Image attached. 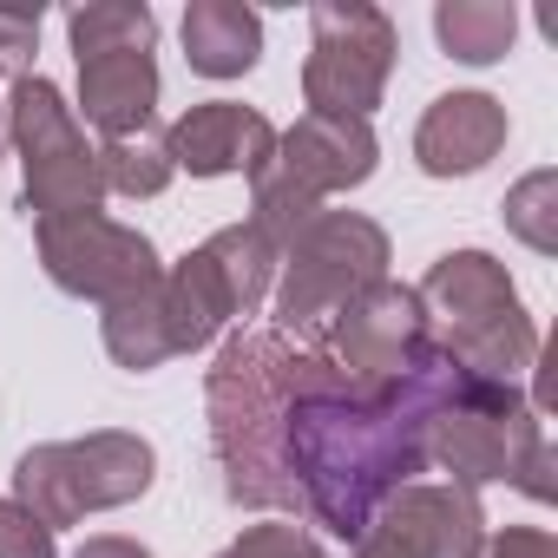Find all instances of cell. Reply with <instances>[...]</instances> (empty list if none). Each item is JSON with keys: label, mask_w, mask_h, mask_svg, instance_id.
<instances>
[{"label": "cell", "mask_w": 558, "mask_h": 558, "mask_svg": "<svg viewBox=\"0 0 558 558\" xmlns=\"http://www.w3.org/2000/svg\"><path fill=\"white\" fill-rule=\"evenodd\" d=\"M184 60L204 80H243L263 60V21L243 0H191L184 8Z\"/></svg>", "instance_id": "obj_17"}, {"label": "cell", "mask_w": 558, "mask_h": 558, "mask_svg": "<svg viewBox=\"0 0 558 558\" xmlns=\"http://www.w3.org/2000/svg\"><path fill=\"white\" fill-rule=\"evenodd\" d=\"M375 132L368 119H329V112H303L290 132H276V171H283L296 191H310L316 204L336 197V191H355L375 178Z\"/></svg>", "instance_id": "obj_14"}, {"label": "cell", "mask_w": 558, "mask_h": 558, "mask_svg": "<svg viewBox=\"0 0 558 558\" xmlns=\"http://www.w3.org/2000/svg\"><path fill=\"white\" fill-rule=\"evenodd\" d=\"M506 151V106L493 93H440L421 112L414 158L427 178H473Z\"/></svg>", "instance_id": "obj_16"}, {"label": "cell", "mask_w": 558, "mask_h": 558, "mask_svg": "<svg viewBox=\"0 0 558 558\" xmlns=\"http://www.w3.org/2000/svg\"><path fill=\"white\" fill-rule=\"evenodd\" d=\"M178 178L171 151H165V132H132V138H106L99 145V184L112 197H158L165 184Z\"/></svg>", "instance_id": "obj_20"}, {"label": "cell", "mask_w": 558, "mask_h": 558, "mask_svg": "<svg viewBox=\"0 0 558 558\" xmlns=\"http://www.w3.org/2000/svg\"><path fill=\"white\" fill-rule=\"evenodd\" d=\"M53 525H40L21 499H0V558H53Z\"/></svg>", "instance_id": "obj_23"}, {"label": "cell", "mask_w": 558, "mask_h": 558, "mask_svg": "<svg viewBox=\"0 0 558 558\" xmlns=\"http://www.w3.org/2000/svg\"><path fill=\"white\" fill-rule=\"evenodd\" d=\"M276 250L256 223H230L210 243H197L191 256H178L158 276V310H165V336L171 355H191L204 342H217L236 316H256L269 283H276Z\"/></svg>", "instance_id": "obj_5"}, {"label": "cell", "mask_w": 558, "mask_h": 558, "mask_svg": "<svg viewBox=\"0 0 558 558\" xmlns=\"http://www.w3.org/2000/svg\"><path fill=\"white\" fill-rule=\"evenodd\" d=\"M0 145H8V112H0Z\"/></svg>", "instance_id": "obj_28"}, {"label": "cell", "mask_w": 558, "mask_h": 558, "mask_svg": "<svg viewBox=\"0 0 558 558\" xmlns=\"http://www.w3.org/2000/svg\"><path fill=\"white\" fill-rule=\"evenodd\" d=\"M217 558H323V538L296 519H263V525H243V538H230Z\"/></svg>", "instance_id": "obj_22"}, {"label": "cell", "mask_w": 558, "mask_h": 558, "mask_svg": "<svg viewBox=\"0 0 558 558\" xmlns=\"http://www.w3.org/2000/svg\"><path fill=\"white\" fill-rule=\"evenodd\" d=\"M480 558H558V538L538 525H506L480 545Z\"/></svg>", "instance_id": "obj_24"}, {"label": "cell", "mask_w": 558, "mask_h": 558, "mask_svg": "<svg viewBox=\"0 0 558 558\" xmlns=\"http://www.w3.org/2000/svg\"><path fill=\"white\" fill-rule=\"evenodd\" d=\"M427 466H447L453 486H466V493L493 486V480L519 486L525 499H551L558 493L545 421L519 395V381H480V375H466L453 388V401L434 414Z\"/></svg>", "instance_id": "obj_4"}, {"label": "cell", "mask_w": 558, "mask_h": 558, "mask_svg": "<svg viewBox=\"0 0 558 558\" xmlns=\"http://www.w3.org/2000/svg\"><path fill=\"white\" fill-rule=\"evenodd\" d=\"M34 243H40V269L53 276V290L80 296V303H125L138 296L145 283H158L165 263L151 250L145 230L106 217V210H60V217H40L34 223Z\"/></svg>", "instance_id": "obj_11"}, {"label": "cell", "mask_w": 558, "mask_h": 558, "mask_svg": "<svg viewBox=\"0 0 558 558\" xmlns=\"http://www.w3.org/2000/svg\"><path fill=\"white\" fill-rule=\"evenodd\" d=\"M0 112H8V138L21 158V210L34 223L60 217V210H99V197H106L99 151L86 145V132H80V119L53 80L21 73Z\"/></svg>", "instance_id": "obj_9"}, {"label": "cell", "mask_w": 558, "mask_h": 558, "mask_svg": "<svg viewBox=\"0 0 558 558\" xmlns=\"http://www.w3.org/2000/svg\"><path fill=\"white\" fill-rule=\"evenodd\" d=\"M165 151H171V165L191 171V178H230V171L256 178V171L276 158V125H269L263 112L236 106V99H204V106H191V112L165 132Z\"/></svg>", "instance_id": "obj_15"}, {"label": "cell", "mask_w": 558, "mask_h": 558, "mask_svg": "<svg viewBox=\"0 0 558 558\" xmlns=\"http://www.w3.org/2000/svg\"><path fill=\"white\" fill-rule=\"evenodd\" d=\"M434 34L453 60L466 66H493L506 60L512 34H519V8L512 0H440L434 8Z\"/></svg>", "instance_id": "obj_18"}, {"label": "cell", "mask_w": 558, "mask_h": 558, "mask_svg": "<svg viewBox=\"0 0 558 558\" xmlns=\"http://www.w3.org/2000/svg\"><path fill=\"white\" fill-rule=\"evenodd\" d=\"M276 336H323L342 303L388 276V230L362 210H316L276 263Z\"/></svg>", "instance_id": "obj_6"}, {"label": "cell", "mask_w": 558, "mask_h": 558, "mask_svg": "<svg viewBox=\"0 0 558 558\" xmlns=\"http://www.w3.org/2000/svg\"><path fill=\"white\" fill-rule=\"evenodd\" d=\"M73 558H151L138 538H119V532H99V538H86Z\"/></svg>", "instance_id": "obj_26"}, {"label": "cell", "mask_w": 558, "mask_h": 558, "mask_svg": "<svg viewBox=\"0 0 558 558\" xmlns=\"http://www.w3.org/2000/svg\"><path fill=\"white\" fill-rule=\"evenodd\" d=\"M355 558H381V551H375V545H355Z\"/></svg>", "instance_id": "obj_27"}, {"label": "cell", "mask_w": 558, "mask_h": 558, "mask_svg": "<svg viewBox=\"0 0 558 558\" xmlns=\"http://www.w3.org/2000/svg\"><path fill=\"white\" fill-rule=\"evenodd\" d=\"M414 296L427 316V349H440L453 368L480 381H519L525 368H538V329L499 256L447 250L414 283Z\"/></svg>", "instance_id": "obj_3"}, {"label": "cell", "mask_w": 558, "mask_h": 558, "mask_svg": "<svg viewBox=\"0 0 558 558\" xmlns=\"http://www.w3.org/2000/svg\"><path fill=\"white\" fill-rule=\"evenodd\" d=\"M381 558H480L486 545V512L466 486H401L375 525L362 532Z\"/></svg>", "instance_id": "obj_13"}, {"label": "cell", "mask_w": 558, "mask_h": 558, "mask_svg": "<svg viewBox=\"0 0 558 558\" xmlns=\"http://www.w3.org/2000/svg\"><path fill=\"white\" fill-rule=\"evenodd\" d=\"M99 329H106V355H112L119 368H132V375H151V368H165V362H171V336H165L158 283H145L138 296L112 303V310L99 316Z\"/></svg>", "instance_id": "obj_19"}, {"label": "cell", "mask_w": 558, "mask_h": 558, "mask_svg": "<svg viewBox=\"0 0 558 558\" xmlns=\"http://www.w3.org/2000/svg\"><path fill=\"white\" fill-rule=\"evenodd\" d=\"M34 40H40V14H0V66H8L14 80L27 73Z\"/></svg>", "instance_id": "obj_25"}, {"label": "cell", "mask_w": 558, "mask_h": 558, "mask_svg": "<svg viewBox=\"0 0 558 558\" xmlns=\"http://www.w3.org/2000/svg\"><path fill=\"white\" fill-rule=\"evenodd\" d=\"M395 73V21L368 0H323L310 8L303 99L329 119H368Z\"/></svg>", "instance_id": "obj_10"}, {"label": "cell", "mask_w": 558, "mask_h": 558, "mask_svg": "<svg viewBox=\"0 0 558 558\" xmlns=\"http://www.w3.org/2000/svg\"><path fill=\"white\" fill-rule=\"evenodd\" d=\"M466 368H453L440 349H427L401 381L381 395H355L316 349H296V388L283 421V460L296 480V499L316 525L362 545L375 512L427 473V434L434 414L453 401Z\"/></svg>", "instance_id": "obj_1"}, {"label": "cell", "mask_w": 558, "mask_h": 558, "mask_svg": "<svg viewBox=\"0 0 558 558\" xmlns=\"http://www.w3.org/2000/svg\"><path fill=\"white\" fill-rule=\"evenodd\" d=\"M506 223H512L538 256H551V250H558V178H551V171H532V178L506 197Z\"/></svg>", "instance_id": "obj_21"}, {"label": "cell", "mask_w": 558, "mask_h": 558, "mask_svg": "<svg viewBox=\"0 0 558 558\" xmlns=\"http://www.w3.org/2000/svg\"><path fill=\"white\" fill-rule=\"evenodd\" d=\"M316 355L355 388V395H381L388 381H401L421 355H427V316L421 296L395 276L368 283L355 303H342L329 316V329L316 336Z\"/></svg>", "instance_id": "obj_12"}, {"label": "cell", "mask_w": 558, "mask_h": 558, "mask_svg": "<svg viewBox=\"0 0 558 558\" xmlns=\"http://www.w3.org/2000/svg\"><path fill=\"white\" fill-rule=\"evenodd\" d=\"M158 473V453L151 440L125 434V427H99L86 440H47V447H27L14 460V493L40 525H80L86 512H112V506H132Z\"/></svg>", "instance_id": "obj_7"}, {"label": "cell", "mask_w": 558, "mask_h": 558, "mask_svg": "<svg viewBox=\"0 0 558 558\" xmlns=\"http://www.w3.org/2000/svg\"><path fill=\"white\" fill-rule=\"evenodd\" d=\"M290 388H296V349L276 329H236L217 349L204 375V414H210V453H217L230 506L303 512L290 460H283Z\"/></svg>", "instance_id": "obj_2"}, {"label": "cell", "mask_w": 558, "mask_h": 558, "mask_svg": "<svg viewBox=\"0 0 558 558\" xmlns=\"http://www.w3.org/2000/svg\"><path fill=\"white\" fill-rule=\"evenodd\" d=\"M73 60H80V106L86 125L106 138H132L151 125L158 106V14L145 0H93V8L66 14Z\"/></svg>", "instance_id": "obj_8"}]
</instances>
